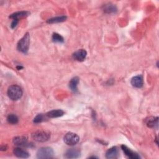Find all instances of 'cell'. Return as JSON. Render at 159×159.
I'll use <instances>...</instances> for the list:
<instances>
[{
    "instance_id": "18",
    "label": "cell",
    "mask_w": 159,
    "mask_h": 159,
    "mask_svg": "<svg viewBox=\"0 0 159 159\" xmlns=\"http://www.w3.org/2000/svg\"><path fill=\"white\" fill-rule=\"evenodd\" d=\"M104 11L106 13L111 14V13H115L117 11V8L116 6L112 4H106L104 7Z\"/></svg>"
},
{
    "instance_id": "14",
    "label": "cell",
    "mask_w": 159,
    "mask_h": 159,
    "mask_svg": "<svg viewBox=\"0 0 159 159\" xmlns=\"http://www.w3.org/2000/svg\"><path fill=\"white\" fill-rule=\"evenodd\" d=\"M80 82V79L78 77L75 76L71 79L69 82V88L73 92L78 91V84Z\"/></svg>"
},
{
    "instance_id": "20",
    "label": "cell",
    "mask_w": 159,
    "mask_h": 159,
    "mask_svg": "<svg viewBox=\"0 0 159 159\" xmlns=\"http://www.w3.org/2000/svg\"><path fill=\"white\" fill-rule=\"evenodd\" d=\"M52 40L56 43H63L64 42L63 37L57 33H53L52 35Z\"/></svg>"
},
{
    "instance_id": "13",
    "label": "cell",
    "mask_w": 159,
    "mask_h": 159,
    "mask_svg": "<svg viewBox=\"0 0 159 159\" xmlns=\"http://www.w3.org/2000/svg\"><path fill=\"white\" fill-rule=\"evenodd\" d=\"M64 114V111L61 109H55L48 112L45 116L49 118H57L62 116Z\"/></svg>"
},
{
    "instance_id": "21",
    "label": "cell",
    "mask_w": 159,
    "mask_h": 159,
    "mask_svg": "<svg viewBox=\"0 0 159 159\" xmlns=\"http://www.w3.org/2000/svg\"><path fill=\"white\" fill-rule=\"evenodd\" d=\"M45 116L43 115L42 114H37L34 119V122L35 124H38V123H40L43 121L45 120Z\"/></svg>"
},
{
    "instance_id": "1",
    "label": "cell",
    "mask_w": 159,
    "mask_h": 159,
    "mask_svg": "<svg viewBox=\"0 0 159 159\" xmlns=\"http://www.w3.org/2000/svg\"><path fill=\"white\" fill-rule=\"evenodd\" d=\"M30 34L28 32L25 33L23 36V37L20 39L17 43V50L24 53H26L29 50V48L30 45Z\"/></svg>"
},
{
    "instance_id": "6",
    "label": "cell",
    "mask_w": 159,
    "mask_h": 159,
    "mask_svg": "<svg viewBox=\"0 0 159 159\" xmlns=\"http://www.w3.org/2000/svg\"><path fill=\"white\" fill-rule=\"evenodd\" d=\"M81 155L80 150L77 148L68 149L65 153V157L66 158H77Z\"/></svg>"
},
{
    "instance_id": "11",
    "label": "cell",
    "mask_w": 159,
    "mask_h": 159,
    "mask_svg": "<svg viewBox=\"0 0 159 159\" xmlns=\"http://www.w3.org/2000/svg\"><path fill=\"white\" fill-rule=\"evenodd\" d=\"M119 150L116 147H112L108 149L106 153V157L107 158H117L119 157Z\"/></svg>"
},
{
    "instance_id": "10",
    "label": "cell",
    "mask_w": 159,
    "mask_h": 159,
    "mask_svg": "<svg viewBox=\"0 0 159 159\" xmlns=\"http://www.w3.org/2000/svg\"><path fill=\"white\" fill-rule=\"evenodd\" d=\"M13 153L17 157L20 158H27L30 156V154L28 152L19 147L15 148L13 150Z\"/></svg>"
},
{
    "instance_id": "8",
    "label": "cell",
    "mask_w": 159,
    "mask_h": 159,
    "mask_svg": "<svg viewBox=\"0 0 159 159\" xmlns=\"http://www.w3.org/2000/svg\"><path fill=\"white\" fill-rule=\"evenodd\" d=\"M121 149L124 152V154L130 158L139 159V158H140V157L138 155V153L132 151V150H130L129 148H128L127 146H125L124 145H121Z\"/></svg>"
},
{
    "instance_id": "22",
    "label": "cell",
    "mask_w": 159,
    "mask_h": 159,
    "mask_svg": "<svg viewBox=\"0 0 159 159\" xmlns=\"http://www.w3.org/2000/svg\"><path fill=\"white\" fill-rule=\"evenodd\" d=\"M18 22H19V20L14 19V20H12V22L11 24V27L12 29L15 28V27L17 26V25Z\"/></svg>"
},
{
    "instance_id": "16",
    "label": "cell",
    "mask_w": 159,
    "mask_h": 159,
    "mask_svg": "<svg viewBox=\"0 0 159 159\" xmlns=\"http://www.w3.org/2000/svg\"><path fill=\"white\" fill-rule=\"evenodd\" d=\"M67 17L66 16L62 15V16H56V17H53L52 18L48 19L47 20V22L48 24H55V23H59V22H63L65 20H66Z\"/></svg>"
},
{
    "instance_id": "17",
    "label": "cell",
    "mask_w": 159,
    "mask_h": 159,
    "mask_svg": "<svg viewBox=\"0 0 159 159\" xmlns=\"http://www.w3.org/2000/svg\"><path fill=\"white\" fill-rule=\"evenodd\" d=\"M146 124L148 127H150V128L157 127L158 124V117H149L148 119H147L146 121Z\"/></svg>"
},
{
    "instance_id": "4",
    "label": "cell",
    "mask_w": 159,
    "mask_h": 159,
    "mask_svg": "<svg viewBox=\"0 0 159 159\" xmlns=\"http://www.w3.org/2000/svg\"><path fill=\"white\" fill-rule=\"evenodd\" d=\"M54 152L50 147H42L37 152V158L39 159H47L53 158Z\"/></svg>"
},
{
    "instance_id": "23",
    "label": "cell",
    "mask_w": 159,
    "mask_h": 159,
    "mask_svg": "<svg viewBox=\"0 0 159 159\" xmlns=\"http://www.w3.org/2000/svg\"><path fill=\"white\" fill-rule=\"evenodd\" d=\"M6 148H7V147L5 146V145H4V147L1 146V150H3V151H4V150H6Z\"/></svg>"
},
{
    "instance_id": "24",
    "label": "cell",
    "mask_w": 159,
    "mask_h": 159,
    "mask_svg": "<svg viewBox=\"0 0 159 159\" xmlns=\"http://www.w3.org/2000/svg\"><path fill=\"white\" fill-rule=\"evenodd\" d=\"M17 68L18 69H20V68H22V66H17Z\"/></svg>"
},
{
    "instance_id": "2",
    "label": "cell",
    "mask_w": 159,
    "mask_h": 159,
    "mask_svg": "<svg viewBox=\"0 0 159 159\" xmlns=\"http://www.w3.org/2000/svg\"><path fill=\"white\" fill-rule=\"evenodd\" d=\"M23 92L21 88L17 85H11L7 89V96L12 101L19 99L22 96Z\"/></svg>"
},
{
    "instance_id": "5",
    "label": "cell",
    "mask_w": 159,
    "mask_h": 159,
    "mask_svg": "<svg viewBox=\"0 0 159 159\" xmlns=\"http://www.w3.org/2000/svg\"><path fill=\"white\" fill-rule=\"evenodd\" d=\"M63 141L66 145L73 146L78 143L80 141V137L77 134L70 132L65 135L63 137Z\"/></svg>"
},
{
    "instance_id": "19",
    "label": "cell",
    "mask_w": 159,
    "mask_h": 159,
    "mask_svg": "<svg viewBox=\"0 0 159 159\" xmlns=\"http://www.w3.org/2000/svg\"><path fill=\"white\" fill-rule=\"evenodd\" d=\"M7 121L11 124H16L19 122V118L16 115L11 114L7 117Z\"/></svg>"
},
{
    "instance_id": "9",
    "label": "cell",
    "mask_w": 159,
    "mask_h": 159,
    "mask_svg": "<svg viewBox=\"0 0 159 159\" xmlns=\"http://www.w3.org/2000/svg\"><path fill=\"white\" fill-rule=\"evenodd\" d=\"M131 84L135 88H142L143 85V80L142 75H137L133 77L131 80Z\"/></svg>"
},
{
    "instance_id": "15",
    "label": "cell",
    "mask_w": 159,
    "mask_h": 159,
    "mask_svg": "<svg viewBox=\"0 0 159 159\" xmlns=\"http://www.w3.org/2000/svg\"><path fill=\"white\" fill-rule=\"evenodd\" d=\"M29 12L27 11H18L16 12L9 16V18L14 19H17L19 20L20 18L26 17L29 15Z\"/></svg>"
},
{
    "instance_id": "7",
    "label": "cell",
    "mask_w": 159,
    "mask_h": 159,
    "mask_svg": "<svg viewBox=\"0 0 159 159\" xmlns=\"http://www.w3.org/2000/svg\"><path fill=\"white\" fill-rule=\"evenodd\" d=\"M87 56V52L84 49H80L75 52L72 55L73 58L78 61H83Z\"/></svg>"
},
{
    "instance_id": "12",
    "label": "cell",
    "mask_w": 159,
    "mask_h": 159,
    "mask_svg": "<svg viewBox=\"0 0 159 159\" xmlns=\"http://www.w3.org/2000/svg\"><path fill=\"white\" fill-rule=\"evenodd\" d=\"M13 143L14 145L17 146H22L25 147L28 145L27 139L26 137L24 136H18L16 137L13 139Z\"/></svg>"
},
{
    "instance_id": "3",
    "label": "cell",
    "mask_w": 159,
    "mask_h": 159,
    "mask_svg": "<svg viewBox=\"0 0 159 159\" xmlns=\"http://www.w3.org/2000/svg\"><path fill=\"white\" fill-rule=\"evenodd\" d=\"M32 138L39 142H45L50 138V134L45 130H38L31 134Z\"/></svg>"
}]
</instances>
